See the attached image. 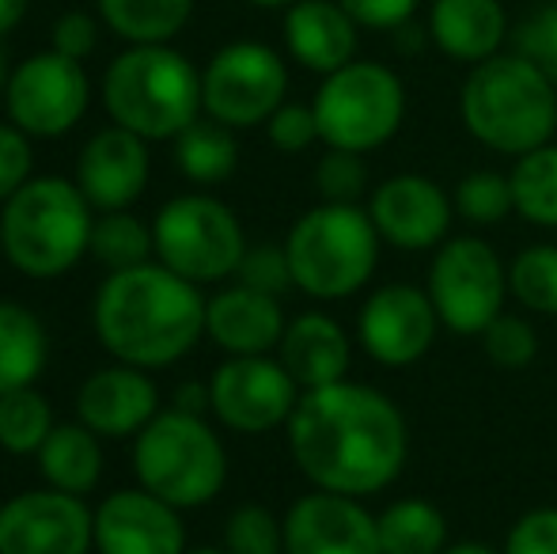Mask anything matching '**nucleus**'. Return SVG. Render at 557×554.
Listing matches in <instances>:
<instances>
[{
	"instance_id": "nucleus-37",
	"label": "nucleus",
	"mask_w": 557,
	"mask_h": 554,
	"mask_svg": "<svg viewBox=\"0 0 557 554\" xmlns=\"http://www.w3.org/2000/svg\"><path fill=\"white\" fill-rule=\"evenodd\" d=\"M315 190L323 201L337 206H360L368 194V163L364 152H349V148H326L323 160L315 163Z\"/></svg>"
},
{
	"instance_id": "nucleus-33",
	"label": "nucleus",
	"mask_w": 557,
	"mask_h": 554,
	"mask_svg": "<svg viewBox=\"0 0 557 554\" xmlns=\"http://www.w3.org/2000/svg\"><path fill=\"white\" fill-rule=\"evenodd\" d=\"M508 296L531 316H557V244H531L508 262Z\"/></svg>"
},
{
	"instance_id": "nucleus-30",
	"label": "nucleus",
	"mask_w": 557,
	"mask_h": 554,
	"mask_svg": "<svg viewBox=\"0 0 557 554\" xmlns=\"http://www.w3.org/2000/svg\"><path fill=\"white\" fill-rule=\"evenodd\" d=\"M512 201L516 213L535 229H557V140L516 156L512 171Z\"/></svg>"
},
{
	"instance_id": "nucleus-31",
	"label": "nucleus",
	"mask_w": 557,
	"mask_h": 554,
	"mask_svg": "<svg viewBox=\"0 0 557 554\" xmlns=\"http://www.w3.org/2000/svg\"><path fill=\"white\" fill-rule=\"evenodd\" d=\"M88 255L114 270H129L140 262H152L156 244H152V224H145L140 217H133L129 209H114V213H99L96 229H91Z\"/></svg>"
},
{
	"instance_id": "nucleus-34",
	"label": "nucleus",
	"mask_w": 557,
	"mask_h": 554,
	"mask_svg": "<svg viewBox=\"0 0 557 554\" xmlns=\"http://www.w3.org/2000/svg\"><path fill=\"white\" fill-rule=\"evenodd\" d=\"M451 206L455 217H462L474 229H490V224H500L516 213L512 201V183L500 171H470L455 183L451 190Z\"/></svg>"
},
{
	"instance_id": "nucleus-38",
	"label": "nucleus",
	"mask_w": 557,
	"mask_h": 554,
	"mask_svg": "<svg viewBox=\"0 0 557 554\" xmlns=\"http://www.w3.org/2000/svg\"><path fill=\"white\" fill-rule=\"evenodd\" d=\"M235 278H239V285L258 288V293H270V296H285L288 288H296L285 244H250L239 270H235Z\"/></svg>"
},
{
	"instance_id": "nucleus-22",
	"label": "nucleus",
	"mask_w": 557,
	"mask_h": 554,
	"mask_svg": "<svg viewBox=\"0 0 557 554\" xmlns=\"http://www.w3.org/2000/svg\"><path fill=\"white\" fill-rule=\"evenodd\" d=\"M277 357L288 369V377L300 384V392H315V387L349 380L352 338L326 311H300L296 319H288Z\"/></svg>"
},
{
	"instance_id": "nucleus-52",
	"label": "nucleus",
	"mask_w": 557,
	"mask_h": 554,
	"mask_svg": "<svg viewBox=\"0 0 557 554\" xmlns=\"http://www.w3.org/2000/svg\"><path fill=\"white\" fill-rule=\"evenodd\" d=\"M0 255H4V236H0Z\"/></svg>"
},
{
	"instance_id": "nucleus-42",
	"label": "nucleus",
	"mask_w": 557,
	"mask_h": 554,
	"mask_svg": "<svg viewBox=\"0 0 557 554\" xmlns=\"http://www.w3.org/2000/svg\"><path fill=\"white\" fill-rule=\"evenodd\" d=\"M30 178V137L0 122V206Z\"/></svg>"
},
{
	"instance_id": "nucleus-8",
	"label": "nucleus",
	"mask_w": 557,
	"mask_h": 554,
	"mask_svg": "<svg viewBox=\"0 0 557 554\" xmlns=\"http://www.w3.org/2000/svg\"><path fill=\"white\" fill-rule=\"evenodd\" d=\"M319 137L326 148L375 152L403 130L406 88L395 69L380 61H349L337 73L323 76L315 99Z\"/></svg>"
},
{
	"instance_id": "nucleus-5",
	"label": "nucleus",
	"mask_w": 557,
	"mask_h": 554,
	"mask_svg": "<svg viewBox=\"0 0 557 554\" xmlns=\"http://www.w3.org/2000/svg\"><path fill=\"white\" fill-rule=\"evenodd\" d=\"M91 229V201L61 175L27 178L0 209L4 259L35 281L69 274L88 255Z\"/></svg>"
},
{
	"instance_id": "nucleus-48",
	"label": "nucleus",
	"mask_w": 557,
	"mask_h": 554,
	"mask_svg": "<svg viewBox=\"0 0 557 554\" xmlns=\"http://www.w3.org/2000/svg\"><path fill=\"white\" fill-rule=\"evenodd\" d=\"M8 76H12V73H8V58H4V46H0V91L8 88Z\"/></svg>"
},
{
	"instance_id": "nucleus-40",
	"label": "nucleus",
	"mask_w": 557,
	"mask_h": 554,
	"mask_svg": "<svg viewBox=\"0 0 557 554\" xmlns=\"http://www.w3.org/2000/svg\"><path fill=\"white\" fill-rule=\"evenodd\" d=\"M516 53L535 61L546 76L557 84V4H546L516 30Z\"/></svg>"
},
{
	"instance_id": "nucleus-44",
	"label": "nucleus",
	"mask_w": 557,
	"mask_h": 554,
	"mask_svg": "<svg viewBox=\"0 0 557 554\" xmlns=\"http://www.w3.org/2000/svg\"><path fill=\"white\" fill-rule=\"evenodd\" d=\"M99 42V27L88 12H65L53 23V50L73 61H84Z\"/></svg>"
},
{
	"instance_id": "nucleus-20",
	"label": "nucleus",
	"mask_w": 557,
	"mask_h": 554,
	"mask_svg": "<svg viewBox=\"0 0 557 554\" xmlns=\"http://www.w3.org/2000/svg\"><path fill=\"white\" fill-rule=\"evenodd\" d=\"M160 415V387L137 365L96 369L76 392V421L99 436H137Z\"/></svg>"
},
{
	"instance_id": "nucleus-35",
	"label": "nucleus",
	"mask_w": 557,
	"mask_h": 554,
	"mask_svg": "<svg viewBox=\"0 0 557 554\" xmlns=\"http://www.w3.org/2000/svg\"><path fill=\"white\" fill-rule=\"evenodd\" d=\"M227 554H285V520L273 517L265 505H239L224 520Z\"/></svg>"
},
{
	"instance_id": "nucleus-9",
	"label": "nucleus",
	"mask_w": 557,
	"mask_h": 554,
	"mask_svg": "<svg viewBox=\"0 0 557 554\" xmlns=\"http://www.w3.org/2000/svg\"><path fill=\"white\" fill-rule=\"evenodd\" d=\"M152 244L156 262L194 285L235 278L250 247L235 209L213 194H183L163 201L152 221Z\"/></svg>"
},
{
	"instance_id": "nucleus-24",
	"label": "nucleus",
	"mask_w": 557,
	"mask_h": 554,
	"mask_svg": "<svg viewBox=\"0 0 557 554\" xmlns=\"http://www.w3.org/2000/svg\"><path fill=\"white\" fill-rule=\"evenodd\" d=\"M429 38L444 58L459 65H482L505 46L508 12L500 0H433Z\"/></svg>"
},
{
	"instance_id": "nucleus-28",
	"label": "nucleus",
	"mask_w": 557,
	"mask_h": 554,
	"mask_svg": "<svg viewBox=\"0 0 557 554\" xmlns=\"http://www.w3.org/2000/svg\"><path fill=\"white\" fill-rule=\"evenodd\" d=\"M383 554H441L447 547V520L425 497H398L375 517Z\"/></svg>"
},
{
	"instance_id": "nucleus-4",
	"label": "nucleus",
	"mask_w": 557,
	"mask_h": 554,
	"mask_svg": "<svg viewBox=\"0 0 557 554\" xmlns=\"http://www.w3.org/2000/svg\"><path fill=\"white\" fill-rule=\"evenodd\" d=\"M103 107L114 126L145 140H171L201 119V73L163 42L129 46L103 73Z\"/></svg>"
},
{
	"instance_id": "nucleus-7",
	"label": "nucleus",
	"mask_w": 557,
	"mask_h": 554,
	"mask_svg": "<svg viewBox=\"0 0 557 554\" xmlns=\"http://www.w3.org/2000/svg\"><path fill=\"white\" fill-rule=\"evenodd\" d=\"M133 475L175 509H198L224 490L227 448L206 415L171 407L133 436Z\"/></svg>"
},
{
	"instance_id": "nucleus-15",
	"label": "nucleus",
	"mask_w": 557,
	"mask_h": 554,
	"mask_svg": "<svg viewBox=\"0 0 557 554\" xmlns=\"http://www.w3.org/2000/svg\"><path fill=\"white\" fill-rule=\"evenodd\" d=\"M96 547V513L81 494L23 490L0 505V554H88Z\"/></svg>"
},
{
	"instance_id": "nucleus-10",
	"label": "nucleus",
	"mask_w": 557,
	"mask_h": 554,
	"mask_svg": "<svg viewBox=\"0 0 557 554\" xmlns=\"http://www.w3.org/2000/svg\"><path fill=\"white\" fill-rule=\"evenodd\" d=\"M425 293L451 334H482L505 311L508 267L482 236H447L433 251Z\"/></svg>"
},
{
	"instance_id": "nucleus-23",
	"label": "nucleus",
	"mask_w": 557,
	"mask_h": 554,
	"mask_svg": "<svg viewBox=\"0 0 557 554\" xmlns=\"http://www.w3.org/2000/svg\"><path fill=\"white\" fill-rule=\"evenodd\" d=\"M357 20L337 0H296L285 12V46L296 65L331 76L357 61Z\"/></svg>"
},
{
	"instance_id": "nucleus-49",
	"label": "nucleus",
	"mask_w": 557,
	"mask_h": 554,
	"mask_svg": "<svg viewBox=\"0 0 557 554\" xmlns=\"http://www.w3.org/2000/svg\"><path fill=\"white\" fill-rule=\"evenodd\" d=\"M250 4H258V8H288V4H296V0H250Z\"/></svg>"
},
{
	"instance_id": "nucleus-14",
	"label": "nucleus",
	"mask_w": 557,
	"mask_h": 554,
	"mask_svg": "<svg viewBox=\"0 0 557 554\" xmlns=\"http://www.w3.org/2000/svg\"><path fill=\"white\" fill-rule=\"evenodd\" d=\"M441 316L429 300L425 285L387 281L372 288L357 311V346L383 369L418 365L441 334Z\"/></svg>"
},
{
	"instance_id": "nucleus-32",
	"label": "nucleus",
	"mask_w": 557,
	"mask_h": 554,
	"mask_svg": "<svg viewBox=\"0 0 557 554\" xmlns=\"http://www.w3.org/2000/svg\"><path fill=\"white\" fill-rule=\"evenodd\" d=\"M53 433V407L38 387H15L0 395V448L12 456H35Z\"/></svg>"
},
{
	"instance_id": "nucleus-3",
	"label": "nucleus",
	"mask_w": 557,
	"mask_h": 554,
	"mask_svg": "<svg viewBox=\"0 0 557 554\" xmlns=\"http://www.w3.org/2000/svg\"><path fill=\"white\" fill-rule=\"evenodd\" d=\"M557 84L523 53H505L470 65L459 91V119L478 145L500 156H523L554 140Z\"/></svg>"
},
{
	"instance_id": "nucleus-1",
	"label": "nucleus",
	"mask_w": 557,
	"mask_h": 554,
	"mask_svg": "<svg viewBox=\"0 0 557 554\" xmlns=\"http://www.w3.org/2000/svg\"><path fill=\"white\" fill-rule=\"evenodd\" d=\"M285 433L300 475L331 494H380L403 475L410 456L403 410L380 387L357 380L304 392Z\"/></svg>"
},
{
	"instance_id": "nucleus-26",
	"label": "nucleus",
	"mask_w": 557,
	"mask_h": 554,
	"mask_svg": "<svg viewBox=\"0 0 557 554\" xmlns=\"http://www.w3.org/2000/svg\"><path fill=\"white\" fill-rule=\"evenodd\" d=\"M50 365L46 323L20 300H0V395L35 387Z\"/></svg>"
},
{
	"instance_id": "nucleus-21",
	"label": "nucleus",
	"mask_w": 557,
	"mask_h": 554,
	"mask_svg": "<svg viewBox=\"0 0 557 554\" xmlns=\"http://www.w3.org/2000/svg\"><path fill=\"white\" fill-rule=\"evenodd\" d=\"M285 311L281 296L258 293L247 285L221 288L209 296L206 308V334L224 349L227 357H262L273 354L285 338Z\"/></svg>"
},
{
	"instance_id": "nucleus-25",
	"label": "nucleus",
	"mask_w": 557,
	"mask_h": 554,
	"mask_svg": "<svg viewBox=\"0 0 557 554\" xmlns=\"http://www.w3.org/2000/svg\"><path fill=\"white\" fill-rule=\"evenodd\" d=\"M35 459L46 487L65 490V494L84 497L103 479V444H99V433H91L84 421L53 426V433L35 452Z\"/></svg>"
},
{
	"instance_id": "nucleus-47",
	"label": "nucleus",
	"mask_w": 557,
	"mask_h": 554,
	"mask_svg": "<svg viewBox=\"0 0 557 554\" xmlns=\"http://www.w3.org/2000/svg\"><path fill=\"white\" fill-rule=\"evenodd\" d=\"M441 554H505V551L490 547V543H478V540H462V543H447Z\"/></svg>"
},
{
	"instance_id": "nucleus-6",
	"label": "nucleus",
	"mask_w": 557,
	"mask_h": 554,
	"mask_svg": "<svg viewBox=\"0 0 557 554\" xmlns=\"http://www.w3.org/2000/svg\"><path fill=\"white\" fill-rule=\"evenodd\" d=\"M380 232L364 206L319 201L296 217L285 236L288 267L300 293L311 300H345L357 296L380 267Z\"/></svg>"
},
{
	"instance_id": "nucleus-18",
	"label": "nucleus",
	"mask_w": 557,
	"mask_h": 554,
	"mask_svg": "<svg viewBox=\"0 0 557 554\" xmlns=\"http://www.w3.org/2000/svg\"><path fill=\"white\" fill-rule=\"evenodd\" d=\"M183 509L145 487L114 490L96 509L99 554H186Z\"/></svg>"
},
{
	"instance_id": "nucleus-51",
	"label": "nucleus",
	"mask_w": 557,
	"mask_h": 554,
	"mask_svg": "<svg viewBox=\"0 0 557 554\" xmlns=\"http://www.w3.org/2000/svg\"><path fill=\"white\" fill-rule=\"evenodd\" d=\"M554 137H557V107H554Z\"/></svg>"
},
{
	"instance_id": "nucleus-50",
	"label": "nucleus",
	"mask_w": 557,
	"mask_h": 554,
	"mask_svg": "<svg viewBox=\"0 0 557 554\" xmlns=\"http://www.w3.org/2000/svg\"><path fill=\"white\" fill-rule=\"evenodd\" d=\"M186 554H227L224 547H194V551H186Z\"/></svg>"
},
{
	"instance_id": "nucleus-17",
	"label": "nucleus",
	"mask_w": 557,
	"mask_h": 554,
	"mask_svg": "<svg viewBox=\"0 0 557 554\" xmlns=\"http://www.w3.org/2000/svg\"><path fill=\"white\" fill-rule=\"evenodd\" d=\"M285 554H383L375 513L360 497L311 490L285 513Z\"/></svg>"
},
{
	"instance_id": "nucleus-12",
	"label": "nucleus",
	"mask_w": 557,
	"mask_h": 554,
	"mask_svg": "<svg viewBox=\"0 0 557 554\" xmlns=\"http://www.w3.org/2000/svg\"><path fill=\"white\" fill-rule=\"evenodd\" d=\"M91 99V84L81 61L58 50H46L12 69L4 88V107L12 126L27 137H65L84 119Z\"/></svg>"
},
{
	"instance_id": "nucleus-11",
	"label": "nucleus",
	"mask_w": 557,
	"mask_h": 554,
	"mask_svg": "<svg viewBox=\"0 0 557 554\" xmlns=\"http://www.w3.org/2000/svg\"><path fill=\"white\" fill-rule=\"evenodd\" d=\"M288 69L281 53L265 42H227L213 53L201 73L206 114L232 130L265 126L270 114L285 103Z\"/></svg>"
},
{
	"instance_id": "nucleus-27",
	"label": "nucleus",
	"mask_w": 557,
	"mask_h": 554,
	"mask_svg": "<svg viewBox=\"0 0 557 554\" xmlns=\"http://www.w3.org/2000/svg\"><path fill=\"white\" fill-rule=\"evenodd\" d=\"M175 160L190 183L216 186L227 183L239 168V140L235 130L216 119H198L175 137Z\"/></svg>"
},
{
	"instance_id": "nucleus-16",
	"label": "nucleus",
	"mask_w": 557,
	"mask_h": 554,
	"mask_svg": "<svg viewBox=\"0 0 557 554\" xmlns=\"http://www.w3.org/2000/svg\"><path fill=\"white\" fill-rule=\"evenodd\" d=\"M368 217L383 244L398 251H436L455 221L451 194L429 175H391L368 198Z\"/></svg>"
},
{
	"instance_id": "nucleus-46",
	"label": "nucleus",
	"mask_w": 557,
	"mask_h": 554,
	"mask_svg": "<svg viewBox=\"0 0 557 554\" xmlns=\"http://www.w3.org/2000/svg\"><path fill=\"white\" fill-rule=\"evenodd\" d=\"M23 15H27V0H0V35H8Z\"/></svg>"
},
{
	"instance_id": "nucleus-13",
	"label": "nucleus",
	"mask_w": 557,
	"mask_h": 554,
	"mask_svg": "<svg viewBox=\"0 0 557 554\" xmlns=\"http://www.w3.org/2000/svg\"><path fill=\"white\" fill-rule=\"evenodd\" d=\"M300 384L288 377L281 357H227L209 377V410L232 433H270V429L288 426L296 403H300Z\"/></svg>"
},
{
	"instance_id": "nucleus-39",
	"label": "nucleus",
	"mask_w": 557,
	"mask_h": 554,
	"mask_svg": "<svg viewBox=\"0 0 557 554\" xmlns=\"http://www.w3.org/2000/svg\"><path fill=\"white\" fill-rule=\"evenodd\" d=\"M265 137L277 152H308L319 137V119H315V107L308 103H281L277 111L270 114L265 122Z\"/></svg>"
},
{
	"instance_id": "nucleus-45",
	"label": "nucleus",
	"mask_w": 557,
	"mask_h": 554,
	"mask_svg": "<svg viewBox=\"0 0 557 554\" xmlns=\"http://www.w3.org/2000/svg\"><path fill=\"white\" fill-rule=\"evenodd\" d=\"M175 407L186 410V415H206V410H209V384L175 387Z\"/></svg>"
},
{
	"instance_id": "nucleus-36",
	"label": "nucleus",
	"mask_w": 557,
	"mask_h": 554,
	"mask_svg": "<svg viewBox=\"0 0 557 554\" xmlns=\"http://www.w3.org/2000/svg\"><path fill=\"white\" fill-rule=\"evenodd\" d=\"M478 338H482V354L490 357L497 369H528L539 357V331L531 327L528 316L500 311Z\"/></svg>"
},
{
	"instance_id": "nucleus-29",
	"label": "nucleus",
	"mask_w": 557,
	"mask_h": 554,
	"mask_svg": "<svg viewBox=\"0 0 557 554\" xmlns=\"http://www.w3.org/2000/svg\"><path fill=\"white\" fill-rule=\"evenodd\" d=\"M103 23L133 46L168 42L186 27L194 0H99Z\"/></svg>"
},
{
	"instance_id": "nucleus-41",
	"label": "nucleus",
	"mask_w": 557,
	"mask_h": 554,
	"mask_svg": "<svg viewBox=\"0 0 557 554\" xmlns=\"http://www.w3.org/2000/svg\"><path fill=\"white\" fill-rule=\"evenodd\" d=\"M505 554H557V505L528 509L505 535Z\"/></svg>"
},
{
	"instance_id": "nucleus-2",
	"label": "nucleus",
	"mask_w": 557,
	"mask_h": 554,
	"mask_svg": "<svg viewBox=\"0 0 557 554\" xmlns=\"http://www.w3.org/2000/svg\"><path fill=\"white\" fill-rule=\"evenodd\" d=\"M209 300L194 281L163 262L114 270L91 304L96 338L114 361L137 369H168L183 361L206 334Z\"/></svg>"
},
{
	"instance_id": "nucleus-19",
	"label": "nucleus",
	"mask_w": 557,
	"mask_h": 554,
	"mask_svg": "<svg viewBox=\"0 0 557 554\" xmlns=\"http://www.w3.org/2000/svg\"><path fill=\"white\" fill-rule=\"evenodd\" d=\"M148 171H152L148 140L122 126H111V130H99L81 148L73 183L84 190L91 209L114 213V209H129L145 194Z\"/></svg>"
},
{
	"instance_id": "nucleus-43",
	"label": "nucleus",
	"mask_w": 557,
	"mask_h": 554,
	"mask_svg": "<svg viewBox=\"0 0 557 554\" xmlns=\"http://www.w3.org/2000/svg\"><path fill=\"white\" fill-rule=\"evenodd\" d=\"M345 12L368 30H403L410 27L421 0H337Z\"/></svg>"
}]
</instances>
